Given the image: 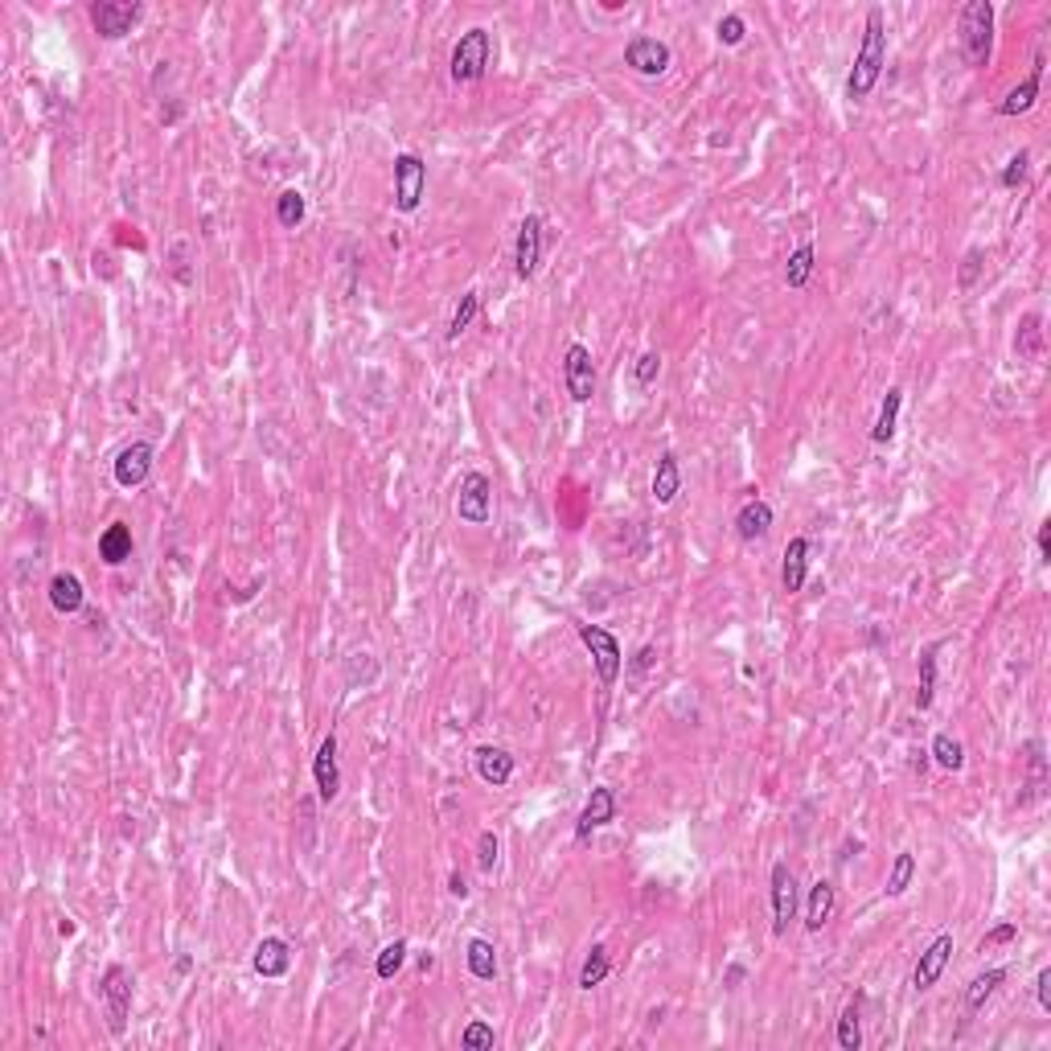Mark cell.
I'll return each mask as SVG.
<instances>
[{"instance_id": "6da1fadb", "label": "cell", "mask_w": 1051, "mask_h": 1051, "mask_svg": "<svg viewBox=\"0 0 1051 1051\" xmlns=\"http://www.w3.org/2000/svg\"><path fill=\"white\" fill-rule=\"evenodd\" d=\"M883 66H887V21H883V9H867V21H863V46L850 62V74H846V99L850 103H863L871 99V91L879 87L883 79Z\"/></svg>"}, {"instance_id": "7a4b0ae2", "label": "cell", "mask_w": 1051, "mask_h": 1051, "mask_svg": "<svg viewBox=\"0 0 1051 1051\" xmlns=\"http://www.w3.org/2000/svg\"><path fill=\"white\" fill-rule=\"evenodd\" d=\"M957 33H961L957 42H961L965 66H973V70L990 66V58H994V5L990 0H969V5H961Z\"/></svg>"}, {"instance_id": "3957f363", "label": "cell", "mask_w": 1051, "mask_h": 1051, "mask_svg": "<svg viewBox=\"0 0 1051 1051\" xmlns=\"http://www.w3.org/2000/svg\"><path fill=\"white\" fill-rule=\"evenodd\" d=\"M493 62V33L485 25H473V29H464L456 37V46L448 54V74H452V83H481L485 79V70Z\"/></svg>"}, {"instance_id": "277c9868", "label": "cell", "mask_w": 1051, "mask_h": 1051, "mask_svg": "<svg viewBox=\"0 0 1051 1051\" xmlns=\"http://www.w3.org/2000/svg\"><path fill=\"white\" fill-rule=\"evenodd\" d=\"M575 633H579V641L588 645V653H592V666H596L600 686H604V690L616 686L620 674H625V649H620V641H616L604 625H575Z\"/></svg>"}, {"instance_id": "5b68a950", "label": "cell", "mask_w": 1051, "mask_h": 1051, "mask_svg": "<svg viewBox=\"0 0 1051 1051\" xmlns=\"http://www.w3.org/2000/svg\"><path fill=\"white\" fill-rule=\"evenodd\" d=\"M132 973L124 965H107L103 978H99V998H103V1010H107V1031L111 1035H124L128 1031V1015H132Z\"/></svg>"}, {"instance_id": "8992f818", "label": "cell", "mask_w": 1051, "mask_h": 1051, "mask_svg": "<svg viewBox=\"0 0 1051 1051\" xmlns=\"http://www.w3.org/2000/svg\"><path fill=\"white\" fill-rule=\"evenodd\" d=\"M144 21V5L140 0H95L91 5V29L103 37V42H120L128 37L136 25Z\"/></svg>"}, {"instance_id": "52a82bcc", "label": "cell", "mask_w": 1051, "mask_h": 1051, "mask_svg": "<svg viewBox=\"0 0 1051 1051\" xmlns=\"http://www.w3.org/2000/svg\"><path fill=\"white\" fill-rule=\"evenodd\" d=\"M456 518L469 526H485L493 518V481L485 473H464L456 485Z\"/></svg>"}, {"instance_id": "ba28073f", "label": "cell", "mask_w": 1051, "mask_h": 1051, "mask_svg": "<svg viewBox=\"0 0 1051 1051\" xmlns=\"http://www.w3.org/2000/svg\"><path fill=\"white\" fill-rule=\"evenodd\" d=\"M625 66L633 74H641V79H661V74L674 66V50L653 33H633L629 46H625Z\"/></svg>"}, {"instance_id": "9c48e42d", "label": "cell", "mask_w": 1051, "mask_h": 1051, "mask_svg": "<svg viewBox=\"0 0 1051 1051\" xmlns=\"http://www.w3.org/2000/svg\"><path fill=\"white\" fill-rule=\"evenodd\" d=\"M797 908H801V887L793 867L781 859L772 863V937H785L789 924L797 920Z\"/></svg>"}, {"instance_id": "30bf717a", "label": "cell", "mask_w": 1051, "mask_h": 1051, "mask_svg": "<svg viewBox=\"0 0 1051 1051\" xmlns=\"http://www.w3.org/2000/svg\"><path fill=\"white\" fill-rule=\"evenodd\" d=\"M427 193V165L419 152H399L395 157V210L415 214Z\"/></svg>"}, {"instance_id": "8fae6325", "label": "cell", "mask_w": 1051, "mask_h": 1051, "mask_svg": "<svg viewBox=\"0 0 1051 1051\" xmlns=\"http://www.w3.org/2000/svg\"><path fill=\"white\" fill-rule=\"evenodd\" d=\"M563 386L571 403H592L596 395V362H592V349L583 341H571L567 354H563Z\"/></svg>"}, {"instance_id": "7c38bea8", "label": "cell", "mask_w": 1051, "mask_h": 1051, "mask_svg": "<svg viewBox=\"0 0 1051 1051\" xmlns=\"http://www.w3.org/2000/svg\"><path fill=\"white\" fill-rule=\"evenodd\" d=\"M152 464H157V448H152L148 440H132L128 448H120V456H115V464H111L115 485H120V489H140L152 477Z\"/></svg>"}, {"instance_id": "4fadbf2b", "label": "cell", "mask_w": 1051, "mask_h": 1051, "mask_svg": "<svg viewBox=\"0 0 1051 1051\" xmlns=\"http://www.w3.org/2000/svg\"><path fill=\"white\" fill-rule=\"evenodd\" d=\"M1019 764H1023V793L1019 805H1035L1047 797V748L1043 739H1027L1019 748Z\"/></svg>"}, {"instance_id": "5bb4252c", "label": "cell", "mask_w": 1051, "mask_h": 1051, "mask_svg": "<svg viewBox=\"0 0 1051 1051\" xmlns=\"http://www.w3.org/2000/svg\"><path fill=\"white\" fill-rule=\"evenodd\" d=\"M608 822H616V793L608 785H596L583 801L579 817H575V842H588L596 830H604Z\"/></svg>"}, {"instance_id": "9a60e30c", "label": "cell", "mask_w": 1051, "mask_h": 1051, "mask_svg": "<svg viewBox=\"0 0 1051 1051\" xmlns=\"http://www.w3.org/2000/svg\"><path fill=\"white\" fill-rule=\"evenodd\" d=\"M542 267V218L538 214H526L522 226H518V243H514V271L518 280H534Z\"/></svg>"}, {"instance_id": "2e32d148", "label": "cell", "mask_w": 1051, "mask_h": 1051, "mask_svg": "<svg viewBox=\"0 0 1051 1051\" xmlns=\"http://www.w3.org/2000/svg\"><path fill=\"white\" fill-rule=\"evenodd\" d=\"M313 785H317V801H321V805H333L337 793H341V764H337V735H333V731L317 744V756H313Z\"/></svg>"}, {"instance_id": "e0dca14e", "label": "cell", "mask_w": 1051, "mask_h": 1051, "mask_svg": "<svg viewBox=\"0 0 1051 1051\" xmlns=\"http://www.w3.org/2000/svg\"><path fill=\"white\" fill-rule=\"evenodd\" d=\"M949 961H953V932H941V937L920 953V961H916V969H912V986H916L920 994L932 990V986L941 982V973H945Z\"/></svg>"}, {"instance_id": "ac0fdd59", "label": "cell", "mask_w": 1051, "mask_h": 1051, "mask_svg": "<svg viewBox=\"0 0 1051 1051\" xmlns=\"http://www.w3.org/2000/svg\"><path fill=\"white\" fill-rule=\"evenodd\" d=\"M1039 95H1043V54H1035V62H1031V74H1027V79H1023L1019 87H1010V91L1002 95V103H998V115H1006V120H1015V115H1027V111L1039 103Z\"/></svg>"}, {"instance_id": "d6986e66", "label": "cell", "mask_w": 1051, "mask_h": 1051, "mask_svg": "<svg viewBox=\"0 0 1051 1051\" xmlns=\"http://www.w3.org/2000/svg\"><path fill=\"white\" fill-rule=\"evenodd\" d=\"M251 969L259 973V978H267V982L284 978V973L292 969V945L284 937H263L255 945V953H251Z\"/></svg>"}, {"instance_id": "ffe728a7", "label": "cell", "mask_w": 1051, "mask_h": 1051, "mask_svg": "<svg viewBox=\"0 0 1051 1051\" xmlns=\"http://www.w3.org/2000/svg\"><path fill=\"white\" fill-rule=\"evenodd\" d=\"M809 555H813V542L805 534L789 538V547H785V559H781V588L789 596H797L805 588V579H809Z\"/></svg>"}, {"instance_id": "44dd1931", "label": "cell", "mask_w": 1051, "mask_h": 1051, "mask_svg": "<svg viewBox=\"0 0 1051 1051\" xmlns=\"http://www.w3.org/2000/svg\"><path fill=\"white\" fill-rule=\"evenodd\" d=\"M50 608L58 616H74V612L87 608V588H83V579L74 571H58L50 579Z\"/></svg>"}, {"instance_id": "7402d4cb", "label": "cell", "mask_w": 1051, "mask_h": 1051, "mask_svg": "<svg viewBox=\"0 0 1051 1051\" xmlns=\"http://www.w3.org/2000/svg\"><path fill=\"white\" fill-rule=\"evenodd\" d=\"M649 493H653L657 505H674V501H678V493H682V464H678L674 452H661V456H657Z\"/></svg>"}, {"instance_id": "603a6c76", "label": "cell", "mask_w": 1051, "mask_h": 1051, "mask_svg": "<svg viewBox=\"0 0 1051 1051\" xmlns=\"http://www.w3.org/2000/svg\"><path fill=\"white\" fill-rule=\"evenodd\" d=\"M473 764H477V776L485 785H493V789H505V785H510V776H514V756L505 748H493V744H481L473 752Z\"/></svg>"}, {"instance_id": "cb8c5ba5", "label": "cell", "mask_w": 1051, "mask_h": 1051, "mask_svg": "<svg viewBox=\"0 0 1051 1051\" xmlns=\"http://www.w3.org/2000/svg\"><path fill=\"white\" fill-rule=\"evenodd\" d=\"M834 908H838V891L830 879H817L805 895V928L809 932H822L830 920H834Z\"/></svg>"}, {"instance_id": "d4e9b609", "label": "cell", "mask_w": 1051, "mask_h": 1051, "mask_svg": "<svg viewBox=\"0 0 1051 1051\" xmlns=\"http://www.w3.org/2000/svg\"><path fill=\"white\" fill-rule=\"evenodd\" d=\"M945 641H928L920 649V678H916V711H928L937 703V678H941V666H937V653H941Z\"/></svg>"}, {"instance_id": "484cf974", "label": "cell", "mask_w": 1051, "mask_h": 1051, "mask_svg": "<svg viewBox=\"0 0 1051 1051\" xmlns=\"http://www.w3.org/2000/svg\"><path fill=\"white\" fill-rule=\"evenodd\" d=\"M772 522H776V514H772V505L764 501V497H752L744 510L735 514V534L744 538V542H760L768 530H772Z\"/></svg>"}, {"instance_id": "4316f807", "label": "cell", "mask_w": 1051, "mask_h": 1051, "mask_svg": "<svg viewBox=\"0 0 1051 1051\" xmlns=\"http://www.w3.org/2000/svg\"><path fill=\"white\" fill-rule=\"evenodd\" d=\"M99 559L107 567H124L132 559V526L128 522H111L103 534H99Z\"/></svg>"}, {"instance_id": "83f0119b", "label": "cell", "mask_w": 1051, "mask_h": 1051, "mask_svg": "<svg viewBox=\"0 0 1051 1051\" xmlns=\"http://www.w3.org/2000/svg\"><path fill=\"white\" fill-rule=\"evenodd\" d=\"M900 407H904V386H887V395L879 403V415H875V427H871V440L875 444H891L895 440V427H900Z\"/></svg>"}, {"instance_id": "f1b7e54d", "label": "cell", "mask_w": 1051, "mask_h": 1051, "mask_svg": "<svg viewBox=\"0 0 1051 1051\" xmlns=\"http://www.w3.org/2000/svg\"><path fill=\"white\" fill-rule=\"evenodd\" d=\"M1015 354H1019L1023 362H1039V358H1043V317H1039V313H1027V317L1019 321Z\"/></svg>"}, {"instance_id": "f546056e", "label": "cell", "mask_w": 1051, "mask_h": 1051, "mask_svg": "<svg viewBox=\"0 0 1051 1051\" xmlns=\"http://www.w3.org/2000/svg\"><path fill=\"white\" fill-rule=\"evenodd\" d=\"M464 961H469V973L477 982H493L497 978V949H493V941L473 937L469 949H464Z\"/></svg>"}, {"instance_id": "4dcf8cb0", "label": "cell", "mask_w": 1051, "mask_h": 1051, "mask_svg": "<svg viewBox=\"0 0 1051 1051\" xmlns=\"http://www.w3.org/2000/svg\"><path fill=\"white\" fill-rule=\"evenodd\" d=\"M1006 982V969L1002 965H994V969H986V973H978V978H973L969 986H965V1010H982L994 994H998V986Z\"/></svg>"}, {"instance_id": "1f68e13d", "label": "cell", "mask_w": 1051, "mask_h": 1051, "mask_svg": "<svg viewBox=\"0 0 1051 1051\" xmlns=\"http://www.w3.org/2000/svg\"><path fill=\"white\" fill-rule=\"evenodd\" d=\"M838 1047L842 1051H859L863 1047V1006H859V998L846 1002L842 1015H838Z\"/></svg>"}, {"instance_id": "d6a6232c", "label": "cell", "mask_w": 1051, "mask_h": 1051, "mask_svg": "<svg viewBox=\"0 0 1051 1051\" xmlns=\"http://www.w3.org/2000/svg\"><path fill=\"white\" fill-rule=\"evenodd\" d=\"M912 879H916V854H912V850H900V854H895V863H891V871H887L883 895H887V900H900V895L912 887Z\"/></svg>"}, {"instance_id": "836d02e7", "label": "cell", "mask_w": 1051, "mask_h": 1051, "mask_svg": "<svg viewBox=\"0 0 1051 1051\" xmlns=\"http://www.w3.org/2000/svg\"><path fill=\"white\" fill-rule=\"evenodd\" d=\"M928 756L937 760L945 772H961V768H965V748H961V739L949 735V731H937V735H932Z\"/></svg>"}, {"instance_id": "e575fe53", "label": "cell", "mask_w": 1051, "mask_h": 1051, "mask_svg": "<svg viewBox=\"0 0 1051 1051\" xmlns=\"http://www.w3.org/2000/svg\"><path fill=\"white\" fill-rule=\"evenodd\" d=\"M477 313H481V292H477V288H469V292L460 296V304L452 308V317H448V329H444V337H448V341H460V333L477 321Z\"/></svg>"}, {"instance_id": "d590c367", "label": "cell", "mask_w": 1051, "mask_h": 1051, "mask_svg": "<svg viewBox=\"0 0 1051 1051\" xmlns=\"http://www.w3.org/2000/svg\"><path fill=\"white\" fill-rule=\"evenodd\" d=\"M813 267H817V251H813V243H801V247L789 255V263H785V284H789L793 292H801V288L809 284V276H813Z\"/></svg>"}, {"instance_id": "8d00e7d4", "label": "cell", "mask_w": 1051, "mask_h": 1051, "mask_svg": "<svg viewBox=\"0 0 1051 1051\" xmlns=\"http://www.w3.org/2000/svg\"><path fill=\"white\" fill-rule=\"evenodd\" d=\"M612 973V957H608V949L604 945H592V953L583 957V965H579V990H596L604 978Z\"/></svg>"}, {"instance_id": "74e56055", "label": "cell", "mask_w": 1051, "mask_h": 1051, "mask_svg": "<svg viewBox=\"0 0 1051 1051\" xmlns=\"http://www.w3.org/2000/svg\"><path fill=\"white\" fill-rule=\"evenodd\" d=\"M304 214H308V202H304L300 189H284L280 198H276V222H280L284 230H300Z\"/></svg>"}, {"instance_id": "f35d334b", "label": "cell", "mask_w": 1051, "mask_h": 1051, "mask_svg": "<svg viewBox=\"0 0 1051 1051\" xmlns=\"http://www.w3.org/2000/svg\"><path fill=\"white\" fill-rule=\"evenodd\" d=\"M403 961H407V941L399 937V941H391V945H382V953H378V961H374V973L382 982H391L395 973L403 969Z\"/></svg>"}, {"instance_id": "ab89813d", "label": "cell", "mask_w": 1051, "mask_h": 1051, "mask_svg": "<svg viewBox=\"0 0 1051 1051\" xmlns=\"http://www.w3.org/2000/svg\"><path fill=\"white\" fill-rule=\"evenodd\" d=\"M1027 173H1031V152H1027V148H1019L1015 157H1010V161L1002 165V173H998V185H1002V189H1019V185L1027 181Z\"/></svg>"}, {"instance_id": "60d3db41", "label": "cell", "mask_w": 1051, "mask_h": 1051, "mask_svg": "<svg viewBox=\"0 0 1051 1051\" xmlns=\"http://www.w3.org/2000/svg\"><path fill=\"white\" fill-rule=\"evenodd\" d=\"M982 267H986V251H982V247H969V251H965V259H961V267H957V288H961V292H969L973 284H978Z\"/></svg>"}, {"instance_id": "b9f144b4", "label": "cell", "mask_w": 1051, "mask_h": 1051, "mask_svg": "<svg viewBox=\"0 0 1051 1051\" xmlns=\"http://www.w3.org/2000/svg\"><path fill=\"white\" fill-rule=\"evenodd\" d=\"M493 1043H497V1035H493V1027L481 1023V1019H473L469 1027L460 1031V1047H464V1051H493Z\"/></svg>"}, {"instance_id": "7bdbcfd3", "label": "cell", "mask_w": 1051, "mask_h": 1051, "mask_svg": "<svg viewBox=\"0 0 1051 1051\" xmlns=\"http://www.w3.org/2000/svg\"><path fill=\"white\" fill-rule=\"evenodd\" d=\"M657 374H661V354H657V349H645V354L633 362V382L641 386V391H649V386L657 382Z\"/></svg>"}, {"instance_id": "ee69618b", "label": "cell", "mask_w": 1051, "mask_h": 1051, "mask_svg": "<svg viewBox=\"0 0 1051 1051\" xmlns=\"http://www.w3.org/2000/svg\"><path fill=\"white\" fill-rule=\"evenodd\" d=\"M715 37H719V46H739V42L748 37V21L739 17V13H727V17H719Z\"/></svg>"}, {"instance_id": "f6af8a7d", "label": "cell", "mask_w": 1051, "mask_h": 1051, "mask_svg": "<svg viewBox=\"0 0 1051 1051\" xmlns=\"http://www.w3.org/2000/svg\"><path fill=\"white\" fill-rule=\"evenodd\" d=\"M497 859H501V838H497L493 830H481V838H477V867H481L485 875H493Z\"/></svg>"}, {"instance_id": "bcb514c9", "label": "cell", "mask_w": 1051, "mask_h": 1051, "mask_svg": "<svg viewBox=\"0 0 1051 1051\" xmlns=\"http://www.w3.org/2000/svg\"><path fill=\"white\" fill-rule=\"evenodd\" d=\"M1010 941H1019V924H1015V920H1002V924H994L986 937L978 941V953H986V949H994V945H1010Z\"/></svg>"}, {"instance_id": "7dc6e473", "label": "cell", "mask_w": 1051, "mask_h": 1051, "mask_svg": "<svg viewBox=\"0 0 1051 1051\" xmlns=\"http://www.w3.org/2000/svg\"><path fill=\"white\" fill-rule=\"evenodd\" d=\"M653 661H657V649H653V645H641V649L633 653V661H629V682H641V678L653 670Z\"/></svg>"}, {"instance_id": "c3c4849f", "label": "cell", "mask_w": 1051, "mask_h": 1051, "mask_svg": "<svg viewBox=\"0 0 1051 1051\" xmlns=\"http://www.w3.org/2000/svg\"><path fill=\"white\" fill-rule=\"evenodd\" d=\"M173 276H177V284H193V271H189V259H185V243H173Z\"/></svg>"}, {"instance_id": "681fc988", "label": "cell", "mask_w": 1051, "mask_h": 1051, "mask_svg": "<svg viewBox=\"0 0 1051 1051\" xmlns=\"http://www.w3.org/2000/svg\"><path fill=\"white\" fill-rule=\"evenodd\" d=\"M1035 998L1043 1010H1051V965L1039 969V978H1035Z\"/></svg>"}, {"instance_id": "f907efd6", "label": "cell", "mask_w": 1051, "mask_h": 1051, "mask_svg": "<svg viewBox=\"0 0 1051 1051\" xmlns=\"http://www.w3.org/2000/svg\"><path fill=\"white\" fill-rule=\"evenodd\" d=\"M1035 547H1039V563H1051V518L1039 526V538H1035Z\"/></svg>"}, {"instance_id": "816d5d0a", "label": "cell", "mask_w": 1051, "mask_h": 1051, "mask_svg": "<svg viewBox=\"0 0 1051 1051\" xmlns=\"http://www.w3.org/2000/svg\"><path fill=\"white\" fill-rule=\"evenodd\" d=\"M448 895H456V900H469V879H464L460 871L448 875Z\"/></svg>"}, {"instance_id": "f5cc1de1", "label": "cell", "mask_w": 1051, "mask_h": 1051, "mask_svg": "<svg viewBox=\"0 0 1051 1051\" xmlns=\"http://www.w3.org/2000/svg\"><path fill=\"white\" fill-rule=\"evenodd\" d=\"M744 978H748V969H744V965H731V969H727V978H723V986H727V990H735V986L744 982Z\"/></svg>"}, {"instance_id": "db71d44e", "label": "cell", "mask_w": 1051, "mask_h": 1051, "mask_svg": "<svg viewBox=\"0 0 1051 1051\" xmlns=\"http://www.w3.org/2000/svg\"><path fill=\"white\" fill-rule=\"evenodd\" d=\"M58 932H62V937H74V920L62 916V920H58Z\"/></svg>"}, {"instance_id": "11a10c76", "label": "cell", "mask_w": 1051, "mask_h": 1051, "mask_svg": "<svg viewBox=\"0 0 1051 1051\" xmlns=\"http://www.w3.org/2000/svg\"><path fill=\"white\" fill-rule=\"evenodd\" d=\"M912 768H916V772H924V768H928V752H916V760H912Z\"/></svg>"}]
</instances>
